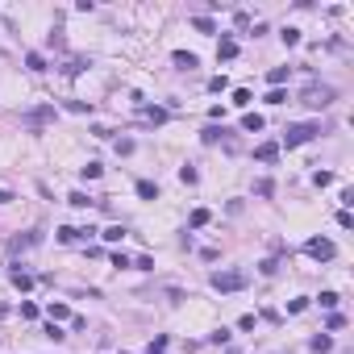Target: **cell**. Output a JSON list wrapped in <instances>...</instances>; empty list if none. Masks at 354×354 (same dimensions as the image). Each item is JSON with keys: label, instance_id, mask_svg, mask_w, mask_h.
<instances>
[{"label": "cell", "instance_id": "cell-1", "mask_svg": "<svg viewBox=\"0 0 354 354\" xmlns=\"http://www.w3.org/2000/svg\"><path fill=\"white\" fill-rule=\"evenodd\" d=\"M317 134H321V125H317V121H300V125H287V130H283V146H287V150H296V146L313 142Z\"/></svg>", "mask_w": 354, "mask_h": 354}, {"label": "cell", "instance_id": "cell-2", "mask_svg": "<svg viewBox=\"0 0 354 354\" xmlns=\"http://www.w3.org/2000/svg\"><path fill=\"white\" fill-rule=\"evenodd\" d=\"M217 292H242V287L250 283V275L246 271H238V267H230V271H213V279H209Z\"/></svg>", "mask_w": 354, "mask_h": 354}, {"label": "cell", "instance_id": "cell-3", "mask_svg": "<svg viewBox=\"0 0 354 354\" xmlns=\"http://www.w3.org/2000/svg\"><path fill=\"white\" fill-rule=\"evenodd\" d=\"M334 96H338V92H334L329 84H308L304 96H300V105H308V109H329Z\"/></svg>", "mask_w": 354, "mask_h": 354}, {"label": "cell", "instance_id": "cell-4", "mask_svg": "<svg viewBox=\"0 0 354 354\" xmlns=\"http://www.w3.org/2000/svg\"><path fill=\"white\" fill-rule=\"evenodd\" d=\"M304 254H308V259H317V263H329L334 254H338V246H334L329 238H308V242H304Z\"/></svg>", "mask_w": 354, "mask_h": 354}, {"label": "cell", "instance_id": "cell-5", "mask_svg": "<svg viewBox=\"0 0 354 354\" xmlns=\"http://www.w3.org/2000/svg\"><path fill=\"white\" fill-rule=\"evenodd\" d=\"M254 158H259V163H275L279 158V142H263L259 150H254Z\"/></svg>", "mask_w": 354, "mask_h": 354}, {"label": "cell", "instance_id": "cell-6", "mask_svg": "<svg viewBox=\"0 0 354 354\" xmlns=\"http://www.w3.org/2000/svg\"><path fill=\"white\" fill-rule=\"evenodd\" d=\"M138 196H142V200H158V183H150V179H138Z\"/></svg>", "mask_w": 354, "mask_h": 354}, {"label": "cell", "instance_id": "cell-7", "mask_svg": "<svg viewBox=\"0 0 354 354\" xmlns=\"http://www.w3.org/2000/svg\"><path fill=\"white\" fill-rule=\"evenodd\" d=\"M138 117H142V121H150V125H163V121H167V109H142Z\"/></svg>", "mask_w": 354, "mask_h": 354}, {"label": "cell", "instance_id": "cell-8", "mask_svg": "<svg viewBox=\"0 0 354 354\" xmlns=\"http://www.w3.org/2000/svg\"><path fill=\"white\" fill-rule=\"evenodd\" d=\"M217 54H221V58H234V54H238V42H234V38H221V42H217Z\"/></svg>", "mask_w": 354, "mask_h": 354}, {"label": "cell", "instance_id": "cell-9", "mask_svg": "<svg viewBox=\"0 0 354 354\" xmlns=\"http://www.w3.org/2000/svg\"><path fill=\"white\" fill-rule=\"evenodd\" d=\"M9 279H13V287H21V292H29V287H34V275H25V271H13Z\"/></svg>", "mask_w": 354, "mask_h": 354}, {"label": "cell", "instance_id": "cell-10", "mask_svg": "<svg viewBox=\"0 0 354 354\" xmlns=\"http://www.w3.org/2000/svg\"><path fill=\"white\" fill-rule=\"evenodd\" d=\"M46 313H50V321H71V308H67V304H54V300H50Z\"/></svg>", "mask_w": 354, "mask_h": 354}, {"label": "cell", "instance_id": "cell-11", "mask_svg": "<svg viewBox=\"0 0 354 354\" xmlns=\"http://www.w3.org/2000/svg\"><path fill=\"white\" fill-rule=\"evenodd\" d=\"M25 67H29V71H46V58H42L38 50H29V54H25Z\"/></svg>", "mask_w": 354, "mask_h": 354}, {"label": "cell", "instance_id": "cell-12", "mask_svg": "<svg viewBox=\"0 0 354 354\" xmlns=\"http://www.w3.org/2000/svg\"><path fill=\"white\" fill-rule=\"evenodd\" d=\"M242 130L259 134V130H263V117H259V113H246V117H242Z\"/></svg>", "mask_w": 354, "mask_h": 354}, {"label": "cell", "instance_id": "cell-13", "mask_svg": "<svg viewBox=\"0 0 354 354\" xmlns=\"http://www.w3.org/2000/svg\"><path fill=\"white\" fill-rule=\"evenodd\" d=\"M175 67L192 71V67H196V54H188V50H175Z\"/></svg>", "mask_w": 354, "mask_h": 354}, {"label": "cell", "instance_id": "cell-14", "mask_svg": "<svg viewBox=\"0 0 354 354\" xmlns=\"http://www.w3.org/2000/svg\"><path fill=\"white\" fill-rule=\"evenodd\" d=\"M192 29H200V34H217V25L209 17H192Z\"/></svg>", "mask_w": 354, "mask_h": 354}, {"label": "cell", "instance_id": "cell-15", "mask_svg": "<svg viewBox=\"0 0 354 354\" xmlns=\"http://www.w3.org/2000/svg\"><path fill=\"white\" fill-rule=\"evenodd\" d=\"M34 242H38V234H25V238H13L9 250H25V246H34Z\"/></svg>", "mask_w": 354, "mask_h": 354}, {"label": "cell", "instance_id": "cell-16", "mask_svg": "<svg viewBox=\"0 0 354 354\" xmlns=\"http://www.w3.org/2000/svg\"><path fill=\"white\" fill-rule=\"evenodd\" d=\"M271 192H275V183H271V179H259V183H254V196H263V200H267Z\"/></svg>", "mask_w": 354, "mask_h": 354}, {"label": "cell", "instance_id": "cell-17", "mask_svg": "<svg viewBox=\"0 0 354 354\" xmlns=\"http://www.w3.org/2000/svg\"><path fill=\"white\" fill-rule=\"evenodd\" d=\"M308 346H313V350H317V354H325V350H329V346H334V342H329V338H325V334H317V338H313V342H308Z\"/></svg>", "mask_w": 354, "mask_h": 354}, {"label": "cell", "instance_id": "cell-18", "mask_svg": "<svg viewBox=\"0 0 354 354\" xmlns=\"http://www.w3.org/2000/svg\"><path fill=\"white\" fill-rule=\"evenodd\" d=\"M67 204H75V209H88V204H92V196H84V192H71V196H67Z\"/></svg>", "mask_w": 354, "mask_h": 354}, {"label": "cell", "instance_id": "cell-19", "mask_svg": "<svg viewBox=\"0 0 354 354\" xmlns=\"http://www.w3.org/2000/svg\"><path fill=\"white\" fill-rule=\"evenodd\" d=\"M279 38H283V46H296V42H300V29H292V25H287Z\"/></svg>", "mask_w": 354, "mask_h": 354}, {"label": "cell", "instance_id": "cell-20", "mask_svg": "<svg viewBox=\"0 0 354 354\" xmlns=\"http://www.w3.org/2000/svg\"><path fill=\"white\" fill-rule=\"evenodd\" d=\"M267 79H271V88H279V84L287 79V67H271V75H267Z\"/></svg>", "mask_w": 354, "mask_h": 354}, {"label": "cell", "instance_id": "cell-21", "mask_svg": "<svg viewBox=\"0 0 354 354\" xmlns=\"http://www.w3.org/2000/svg\"><path fill=\"white\" fill-rule=\"evenodd\" d=\"M200 225H209V209H196V213H192V230H200Z\"/></svg>", "mask_w": 354, "mask_h": 354}, {"label": "cell", "instance_id": "cell-22", "mask_svg": "<svg viewBox=\"0 0 354 354\" xmlns=\"http://www.w3.org/2000/svg\"><path fill=\"white\" fill-rule=\"evenodd\" d=\"M250 100H254V96H250V92H246V88H238V92H234V105H238V109H246V105H250Z\"/></svg>", "mask_w": 354, "mask_h": 354}, {"label": "cell", "instance_id": "cell-23", "mask_svg": "<svg viewBox=\"0 0 354 354\" xmlns=\"http://www.w3.org/2000/svg\"><path fill=\"white\" fill-rule=\"evenodd\" d=\"M283 100H287L283 88H271V92H267V105H283Z\"/></svg>", "mask_w": 354, "mask_h": 354}, {"label": "cell", "instance_id": "cell-24", "mask_svg": "<svg viewBox=\"0 0 354 354\" xmlns=\"http://www.w3.org/2000/svg\"><path fill=\"white\" fill-rule=\"evenodd\" d=\"M79 171H84V179H100L105 167H100V163H88V167H79Z\"/></svg>", "mask_w": 354, "mask_h": 354}, {"label": "cell", "instance_id": "cell-25", "mask_svg": "<svg viewBox=\"0 0 354 354\" xmlns=\"http://www.w3.org/2000/svg\"><path fill=\"white\" fill-rule=\"evenodd\" d=\"M313 183H317V188H329V183H334V171H317Z\"/></svg>", "mask_w": 354, "mask_h": 354}, {"label": "cell", "instance_id": "cell-26", "mask_svg": "<svg viewBox=\"0 0 354 354\" xmlns=\"http://www.w3.org/2000/svg\"><path fill=\"white\" fill-rule=\"evenodd\" d=\"M121 238H125L121 225H109V230H105V242H121Z\"/></svg>", "mask_w": 354, "mask_h": 354}, {"label": "cell", "instance_id": "cell-27", "mask_svg": "<svg viewBox=\"0 0 354 354\" xmlns=\"http://www.w3.org/2000/svg\"><path fill=\"white\" fill-rule=\"evenodd\" d=\"M42 334H46V338H50V342H63V338H67V334H63V329H58V325H54V321H50V325H46V329H42Z\"/></svg>", "mask_w": 354, "mask_h": 354}, {"label": "cell", "instance_id": "cell-28", "mask_svg": "<svg viewBox=\"0 0 354 354\" xmlns=\"http://www.w3.org/2000/svg\"><path fill=\"white\" fill-rule=\"evenodd\" d=\"M79 238V230H71V225H63V230H58V242H75Z\"/></svg>", "mask_w": 354, "mask_h": 354}, {"label": "cell", "instance_id": "cell-29", "mask_svg": "<svg viewBox=\"0 0 354 354\" xmlns=\"http://www.w3.org/2000/svg\"><path fill=\"white\" fill-rule=\"evenodd\" d=\"M179 179H183V183H196L200 175H196V167H179Z\"/></svg>", "mask_w": 354, "mask_h": 354}, {"label": "cell", "instance_id": "cell-30", "mask_svg": "<svg viewBox=\"0 0 354 354\" xmlns=\"http://www.w3.org/2000/svg\"><path fill=\"white\" fill-rule=\"evenodd\" d=\"M209 88H213V92H225V88H230V79H225V75H213Z\"/></svg>", "mask_w": 354, "mask_h": 354}, {"label": "cell", "instance_id": "cell-31", "mask_svg": "<svg viewBox=\"0 0 354 354\" xmlns=\"http://www.w3.org/2000/svg\"><path fill=\"white\" fill-rule=\"evenodd\" d=\"M259 271H263V275H275V271H279V263H275V259H263V263H259Z\"/></svg>", "mask_w": 354, "mask_h": 354}, {"label": "cell", "instance_id": "cell-32", "mask_svg": "<svg viewBox=\"0 0 354 354\" xmlns=\"http://www.w3.org/2000/svg\"><path fill=\"white\" fill-rule=\"evenodd\" d=\"M163 350H167V338H163V334H158V338L150 342V354H163Z\"/></svg>", "mask_w": 354, "mask_h": 354}, {"label": "cell", "instance_id": "cell-33", "mask_svg": "<svg viewBox=\"0 0 354 354\" xmlns=\"http://www.w3.org/2000/svg\"><path fill=\"white\" fill-rule=\"evenodd\" d=\"M321 304H325V308H338V292H321Z\"/></svg>", "mask_w": 354, "mask_h": 354}, {"label": "cell", "instance_id": "cell-34", "mask_svg": "<svg viewBox=\"0 0 354 354\" xmlns=\"http://www.w3.org/2000/svg\"><path fill=\"white\" fill-rule=\"evenodd\" d=\"M221 134H225V130H217V125H209V130H204V134H200V138H204V142H217V138H221Z\"/></svg>", "mask_w": 354, "mask_h": 354}, {"label": "cell", "instance_id": "cell-35", "mask_svg": "<svg viewBox=\"0 0 354 354\" xmlns=\"http://www.w3.org/2000/svg\"><path fill=\"white\" fill-rule=\"evenodd\" d=\"M9 200H13V192H9V188H0V204H9Z\"/></svg>", "mask_w": 354, "mask_h": 354}]
</instances>
